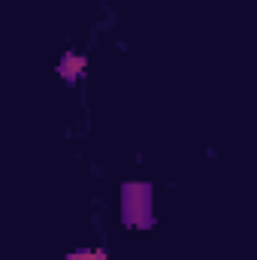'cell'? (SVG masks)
Here are the masks:
<instances>
[{
	"label": "cell",
	"mask_w": 257,
	"mask_h": 260,
	"mask_svg": "<svg viewBox=\"0 0 257 260\" xmlns=\"http://www.w3.org/2000/svg\"><path fill=\"white\" fill-rule=\"evenodd\" d=\"M67 260H106V251H73Z\"/></svg>",
	"instance_id": "1"
}]
</instances>
